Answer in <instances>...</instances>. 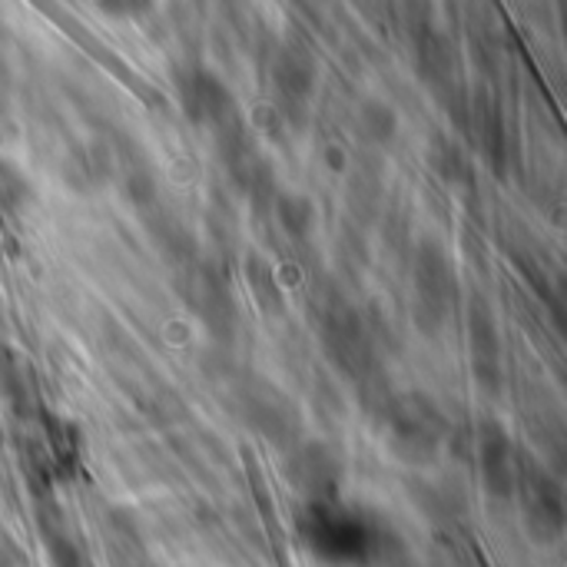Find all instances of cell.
I'll use <instances>...</instances> for the list:
<instances>
[{
    "label": "cell",
    "instance_id": "d6986e66",
    "mask_svg": "<svg viewBox=\"0 0 567 567\" xmlns=\"http://www.w3.org/2000/svg\"><path fill=\"white\" fill-rule=\"evenodd\" d=\"M246 282H249V292H252L256 306L266 316H282L286 312V296L279 289L276 269L262 256H249L246 259Z\"/></svg>",
    "mask_w": 567,
    "mask_h": 567
},
{
    "label": "cell",
    "instance_id": "52a82bcc",
    "mask_svg": "<svg viewBox=\"0 0 567 567\" xmlns=\"http://www.w3.org/2000/svg\"><path fill=\"white\" fill-rule=\"evenodd\" d=\"M299 528L312 551L332 561H362V555L372 548L369 528L355 515L336 512L332 505H309Z\"/></svg>",
    "mask_w": 567,
    "mask_h": 567
},
{
    "label": "cell",
    "instance_id": "30bf717a",
    "mask_svg": "<svg viewBox=\"0 0 567 567\" xmlns=\"http://www.w3.org/2000/svg\"><path fill=\"white\" fill-rule=\"evenodd\" d=\"M468 352H472V375L478 389L498 395L505 385V349H502L498 319L482 296H475L468 306Z\"/></svg>",
    "mask_w": 567,
    "mask_h": 567
},
{
    "label": "cell",
    "instance_id": "ffe728a7",
    "mask_svg": "<svg viewBox=\"0 0 567 567\" xmlns=\"http://www.w3.org/2000/svg\"><path fill=\"white\" fill-rule=\"evenodd\" d=\"M30 196H33V189H30L27 176L13 163L0 159V219L20 216L27 209Z\"/></svg>",
    "mask_w": 567,
    "mask_h": 567
},
{
    "label": "cell",
    "instance_id": "277c9868",
    "mask_svg": "<svg viewBox=\"0 0 567 567\" xmlns=\"http://www.w3.org/2000/svg\"><path fill=\"white\" fill-rule=\"evenodd\" d=\"M183 299L199 316V322L213 332V339H219V342L233 339L239 309H236L229 276L216 262L196 259L183 269Z\"/></svg>",
    "mask_w": 567,
    "mask_h": 567
},
{
    "label": "cell",
    "instance_id": "3957f363",
    "mask_svg": "<svg viewBox=\"0 0 567 567\" xmlns=\"http://www.w3.org/2000/svg\"><path fill=\"white\" fill-rule=\"evenodd\" d=\"M319 339H322L326 355L332 359V365L342 375H349L355 382H365L375 372L369 329H365L362 316L342 296H332L322 306V312H319Z\"/></svg>",
    "mask_w": 567,
    "mask_h": 567
},
{
    "label": "cell",
    "instance_id": "44dd1931",
    "mask_svg": "<svg viewBox=\"0 0 567 567\" xmlns=\"http://www.w3.org/2000/svg\"><path fill=\"white\" fill-rule=\"evenodd\" d=\"M0 395H3L17 412H23V409H27V399H30L27 382H23V372H20V365H17V355H13V349H10L7 342H0Z\"/></svg>",
    "mask_w": 567,
    "mask_h": 567
},
{
    "label": "cell",
    "instance_id": "8fae6325",
    "mask_svg": "<svg viewBox=\"0 0 567 567\" xmlns=\"http://www.w3.org/2000/svg\"><path fill=\"white\" fill-rule=\"evenodd\" d=\"M179 103H183V113L193 123L209 126L213 133L239 116L229 86L216 73H209L203 66H193V70H186L179 76Z\"/></svg>",
    "mask_w": 567,
    "mask_h": 567
},
{
    "label": "cell",
    "instance_id": "5bb4252c",
    "mask_svg": "<svg viewBox=\"0 0 567 567\" xmlns=\"http://www.w3.org/2000/svg\"><path fill=\"white\" fill-rule=\"evenodd\" d=\"M468 123L475 126L478 133V143L492 163V169L502 176L505 166H508V123H505V113H502V103L495 100V93H488L485 86L475 90L472 103H468Z\"/></svg>",
    "mask_w": 567,
    "mask_h": 567
},
{
    "label": "cell",
    "instance_id": "8992f818",
    "mask_svg": "<svg viewBox=\"0 0 567 567\" xmlns=\"http://www.w3.org/2000/svg\"><path fill=\"white\" fill-rule=\"evenodd\" d=\"M515 495L522 498L528 532L538 542H558L565 532V495H561L558 478L545 465L532 458H518Z\"/></svg>",
    "mask_w": 567,
    "mask_h": 567
},
{
    "label": "cell",
    "instance_id": "7a4b0ae2",
    "mask_svg": "<svg viewBox=\"0 0 567 567\" xmlns=\"http://www.w3.org/2000/svg\"><path fill=\"white\" fill-rule=\"evenodd\" d=\"M458 306V282L442 243L422 239L412 259V322L422 336L435 339Z\"/></svg>",
    "mask_w": 567,
    "mask_h": 567
},
{
    "label": "cell",
    "instance_id": "9a60e30c",
    "mask_svg": "<svg viewBox=\"0 0 567 567\" xmlns=\"http://www.w3.org/2000/svg\"><path fill=\"white\" fill-rule=\"evenodd\" d=\"M382 166L375 159H362L349 179V209L359 223H372L379 216V203H382Z\"/></svg>",
    "mask_w": 567,
    "mask_h": 567
},
{
    "label": "cell",
    "instance_id": "6da1fadb",
    "mask_svg": "<svg viewBox=\"0 0 567 567\" xmlns=\"http://www.w3.org/2000/svg\"><path fill=\"white\" fill-rule=\"evenodd\" d=\"M382 419H385V435H389V449L395 458H402L405 465H419V468L439 458L445 435H449V422L442 415V405L432 395L425 392L392 395Z\"/></svg>",
    "mask_w": 567,
    "mask_h": 567
},
{
    "label": "cell",
    "instance_id": "7402d4cb",
    "mask_svg": "<svg viewBox=\"0 0 567 567\" xmlns=\"http://www.w3.org/2000/svg\"><path fill=\"white\" fill-rule=\"evenodd\" d=\"M10 90H13L10 66H7V60L0 56V116H7V113H10Z\"/></svg>",
    "mask_w": 567,
    "mask_h": 567
},
{
    "label": "cell",
    "instance_id": "7c38bea8",
    "mask_svg": "<svg viewBox=\"0 0 567 567\" xmlns=\"http://www.w3.org/2000/svg\"><path fill=\"white\" fill-rule=\"evenodd\" d=\"M478 468H482L485 492L492 498H498V502L515 498L518 458H515L508 432L495 419H485L482 429H478Z\"/></svg>",
    "mask_w": 567,
    "mask_h": 567
},
{
    "label": "cell",
    "instance_id": "9c48e42d",
    "mask_svg": "<svg viewBox=\"0 0 567 567\" xmlns=\"http://www.w3.org/2000/svg\"><path fill=\"white\" fill-rule=\"evenodd\" d=\"M286 478L299 495H306L309 505H332L339 495L342 465L326 442H299L289 449Z\"/></svg>",
    "mask_w": 567,
    "mask_h": 567
},
{
    "label": "cell",
    "instance_id": "4fadbf2b",
    "mask_svg": "<svg viewBox=\"0 0 567 567\" xmlns=\"http://www.w3.org/2000/svg\"><path fill=\"white\" fill-rule=\"evenodd\" d=\"M412 50H415L419 76L435 93H442V100H449L458 90V83H455V50H452L449 37L439 33L429 20H422L412 30Z\"/></svg>",
    "mask_w": 567,
    "mask_h": 567
},
{
    "label": "cell",
    "instance_id": "ac0fdd59",
    "mask_svg": "<svg viewBox=\"0 0 567 567\" xmlns=\"http://www.w3.org/2000/svg\"><path fill=\"white\" fill-rule=\"evenodd\" d=\"M355 130L369 146H389L399 133V116L382 100H362L355 110Z\"/></svg>",
    "mask_w": 567,
    "mask_h": 567
},
{
    "label": "cell",
    "instance_id": "2e32d148",
    "mask_svg": "<svg viewBox=\"0 0 567 567\" xmlns=\"http://www.w3.org/2000/svg\"><path fill=\"white\" fill-rule=\"evenodd\" d=\"M432 166L442 176V183H449L455 189H472L475 186V166H472L468 153L462 150V143H455L449 136H435V143H432Z\"/></svg>",
    "mask_w": 567,
    "mask_h": 567
},
{
    "label": "cell",
    "instance_id": "603a6c76",
    "mask_svg": "<svg viewBox=\"0 0 567 567\" xmlns=\"http://www.w3.org/2000/svg\"><path fill=\"white\" fill-rule=\"evenodd\" d=\"M326 163H332L336 169H342V166H346V156L339 153V146H332V150L326 153Z\"/></svg>",
    "mask_w": 567,
    "mask_h": 567
},
{
    "label": "cell",
    "instance_id": "ba28073f",
    "mask_svg": "<svg viewBox=\"0 0 567 567\" xmlns=\"http://www.w3.org/2000/svg\"><path fill=\"white\" fill-rule=\"evenodd\" d=\"M272 103H276V113L292 126L299 130L306 123V110H309V100L316 93V60L309 53V47L302 43H286L276 60H272Z\"/></svg>",
    "mask_w": 567,
    "mask_h": 567
},
{
    "label": "cell",
    "instance_id": "5b68a950",
    "mask_svg": "<svg viewBox=\"0 0 567 567\" xmlns=\"http://www.w3.org/2000/svg\"><path fill=\"white\" fill-rule=\"evenodd\" d=\"M236 405L243 412V419L272 445H282V449H292L302 442V422H299V412L296 405L279 392L272 389L266 379H252L246 375L239 385H236Z\"/></svg>",
    "mask_w": 567,
    "mask_h": 567
},
{
    "label": "cell",
    "instance_id": "e0dca14e",
    "mask_svg": "<svg viewBox=\"0 0 567 567\" xmlns=\"http://www.w3.org/2000/svg\"><path fill=\"white\" fill-rule=\"evenodd\" d=\"M272 213H276L279 229H282L289 239H309L312 229H316V206H312V199L302 196V193H276Z\"/></svg>",
    "mask_w": 567,
    "mask_h": 567
}]
</instances>
